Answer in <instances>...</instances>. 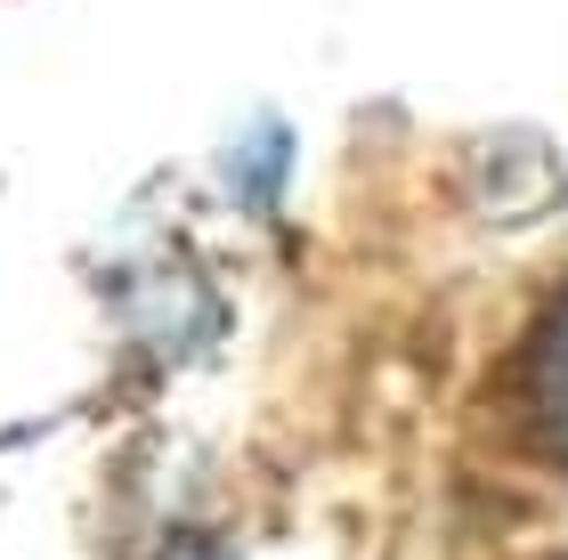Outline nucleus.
Wrapping results in <instances>:
<instances>
[{
    "label": "nucleus",
    "instance_id": "1",
    "mask_svg": "<svg viewBox=\"0 0 568 560\" xmlns=\"http://www.w3.org/2000/svg\"><path fill=\"white\" fill-rule=\"evenodd\" d=\"M528 415L545 430V447L568 464V301L545 317V334L528 349Z\"/></svg>",
    "mask_w": 568,
    "mask_h": 560
}]
</instances>
